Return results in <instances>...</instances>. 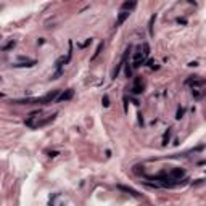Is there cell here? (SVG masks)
<instances>
[{
	"mask_svg": "<svg viewBox=\"0 0 206 206\" xmlns=\"http://www.w3.org/2000/svg\"><path fill=\"white\" fill-rule=\"evenodd\" d=\"M2 97H3V94H0V98H2Z\"/></svg>",
	"mask_w": 206,
	"mask_h": 206,
	"instance_id": "obj_12",
	"label": "cell"
},
{
	"mask_svg": "<svg viewBox=\"0 0 206 206\" xmlns=\"http://www.w3.org/2000/svg\"><path fill=\"white\" fill-rule=\"evenodd\" d=\"M129 15H130V11H124V10H121V11H119V15H118L116 23H114V27H119V26H121L122 23L129 18Z\"/></svg>",
	"mask_w": 206,
	"mask_h": 206,
	"instance_id": "obj_4",
	"label": "cell"
},
{
	"mask_svg": "<svg viewBox=\"0 0 206 206\" xmlns=\"http://www.w3.org/2000/svg\"><path fill=\"white\" fill-rule=\"evenodd\" d=\"M132 92H134V94H142V92H144V85L140 84V79H139V77H137V79H135V82H134Z\"/></svg>",
	"mask_w": 206,
	"mask_h": 206,
	"instance_id": "obj_6",
	"label": "cell"
},
{
	"mask_svg": "<svg viewBox=\"0 0 206 206\" xmlns=\"http://www.w3.org/2000/svg\"><path fill=\"white\" fill-rule=\"evenodd\" d=\"M119 188L121 190H124V192H129L130 195H134V197H139V193L135 192V190H132V188H127V187H122V185H119Z\"/></svg>",
	"mask_w": 206,
	"mask_h": 206,
	"instance_id": "obj_8",
	"label": "cell"
},
{
	"mask_svg": "<svg viewBox=\"0 0 206 206\" xmlns=\"http://www.w3.org/2000/svg\"><path fill=\"white\" fill-rule=\"evenodd\" d=\"M72 95H74V90H72V89H68L66 92L58 94V97H56V100H55V102H68V100L72 98Z\"/></svg>",
	"mask_w": 206,
	"mask_h": 206,
	"instance_id": "obj_3",
	"label": "cell"
},
{
	"mask_svg": "<svg viewBox=\"0 0 206 206\" xmlns=\"http://www.w3.org/2000/svg\"><path fill=\"white\" fill-rule=\"evenodd\" d=\"M182 114H184V110H179V111H177V119H180V118H182Z\"/></svg>",
	"mask_w": 206,
	"mask_h": 206,
	"instance_id": "obj_10",
	"label": "cell"
},
{
	"mask_svg": "<svg viewBox=\"0 0 206 206\" xmlns=\"http://www.w3.org/2000/svg\"><path fill=\"white\" fill-rule=\"evenodd\" d=\"M135 7H137V0H126L124 3L121 5V10H124V11H132Z\"/></svg>",
	"mask_w": 206,
	"mask_h": 206,
	"instance_id": "obj_5",
	"label": "cell"
},
{
	"mask_svg": "<svg viewBox=\"0 0 206 206\" xmlns=\"http://www.w3.org/2000/svg\"><path fill=\"white\" fill-rule=\"evenodd\" d=\"M102 49H103V42L98 45V47H97V50H95V53H94V56H92V60H95L97 56H98V55H100V52H102Z\"/></svg>",
	"mask_w": 206,
	"mask_h": 206,
	"instance_id": "obj_9",
	"label": "cell"
},
{
	"mask_svg": "<svg viewBox=\"0 0 206 206\" xmlns=\"http://www.w3.org/2000/svg\"><path fill=\"white\" fill-rule=\"evenodd\" d=\"M148 55H150V47H148V44H144V52L140 50V52H137V53H135L134 63H132V68H134V69H137V68H140L142 64H145V63H147Z\"/></svg>",
	"mask_w": 206,
	"mask_h": 206,
	"instance_id": "obj_2",
	"label": "cell"
},
{
	"mask_svg": "<svg viewBox=\"0 0 206 206\" xmlns=\"http://www.w3.org/2000/svg\"><path fill=\"white\" fill-rule=\"evenodd\" d=\"M39 116H41V113L36 111V113H31V116L26 119V126H29V127H32V129H41V127H44V126H47L49 122H52L56 118V114H49L47 118H44V119H39Z\"/></svg>",
	"mask_w": 206,
	"mask_h": 206,
	"instance_id": "obj_1",
	"label": "cell"
},
{
	"mask_svg": "<svg viewBox=\"0 0 206 206\" xmlns=\"http://www.w3.org/2000/svg\"><path fill=\"white\" fill-rule=\"evenodd\" d=\"M36 64V61H29V63H18V64H15V68H23V66H27V68H31Z\"/></svg>",
	"mask_w": 206,
	"mask_h": 206,
	"instance_id": "obj_7",
	"label": "cell"
},
{
	"mask_svg": "<svg viewBox=\"0 0 206 206\" xmlns=\"http://www.w3.org/2000/svg\"><path fill=\"white\" fill-rule=\"evenodd\" d=\"M103 105H105V106H108V105H110V103H108V97H105V98H103Z\"/></svg>",
	"mask_w": 206,
	"mask_h": 206,
	"instance_id": "obj_11",
	"label": "cell"
}]
</instances>
